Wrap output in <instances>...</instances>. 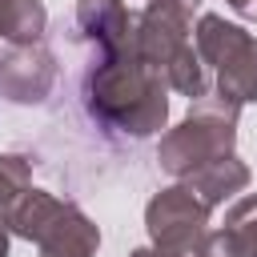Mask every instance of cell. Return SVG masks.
Segmentation results:
<instances>
[{"label": "cell", "mask_w": 257, "mask_h": 257, "mask_svg": "<svg viewBox=\"0 0 257 257\" xmlns=\"http://www.w3.org/2000/svg\"><path fill=\"white\" fill-rule=\"evenodd\" d=\"M193 48L201 64L213 68L217 96L233 100L237 108L257 104V36L217 12H205L193 28Z\"/></svg>", "instance_id": "cell-5"}, {"label": "cell", "mask_w": 257, "mask_h": 257, "mask_svg": "<svg viewBox=\"0 0 257 257\" xmlns=\"http://www.w3.org/2000/svg\"><path fill=\"white\" fill-rule=\"evenodd\" d=\"M225 4H229L241 20H253V24H257V0H225Z\"/></svg>", "instance_id": "cell-14"}, {"label": "cell", "mask_w": 257, "mask_h": 257, "mask_svg": "<svg viewBox=\"0 0 257 257\" xmlns=\"http://www.w3.org/2000/svg\"><path fill=\"white\" fill-rule=\"evenodd\" d=\"M237 116H241V108L233 100H225L217 92L197 96L189 104V116L161 137V145H157L161 169L177 181H189L197 169L229 157L237 145Z\"/></svg>", "instance_id": "cell-3"}, {"label": "cell", "mask_w": 257, "mask_h": 257, "mask_svg": "<svg viewBox=\"0 0 257 257\" xmlns=\"http://www.w3.org/2000/svg\"><path fill=\"white\" fill-rule=\"evenodd\" d=\"M217 233L225 237V245H229L233 257H249V253L257 249V193L241 197V201L225 213V225H221Z\"/></svg>", "instance_id": "cell-11"}, {"label": "cell", "mask_w": 257, "mask_h": 257, "mask_svg": "<svg viewBox=\"0 0 257 257\" xmlns=\"http://www.w3.org/2000/svg\"><path fill=\"white\" fill-rule=\"evenodd\" d=\"M60 64L44 40L0 48V96L8 104H44L56 88Z\"/></svg>", "instance_id": "cell-7"}, {"label": "cell", "mask_w": 257, "mask_h": 257, "mask_svg": "<svg viewBox=\"0 0 257 257\" xmlns=\"http://www.w3.org/2000/svg\"><path fill=\"white\" fill-rule=\"evenodd\" d=\"M80 96L92 124L112 137L145 141L169 120V84L153 64L141 60L133 40L112 52H92L80 80Z\"/></svg>", "instance_id": "cell-1"}, {"label": "cell", "mask_w": 257, "mask_h": 257, "mask_svg": "<svg viewBox=\"0 0 257 257\" xmlns=\"http://www.w3.org/2000/svg\"><path fill=\"white\" fill-rule=\"evenodd\" d=\"M209 205L193 197L189 185H169L145 205V229L149 245L165 257H189L209 237Z\"/></svg>", "instance_id": "cell-6"}, {"label": "cell", "mask_w": 257, "mask_h": 257, "mask_svg": "<svg viewBox=\"0 0 257 257\" xmlns=\"http://www.w3.org/2000/svg\"><path fill=\"white\" fill-rule=\"evenodd\" d=\"M48 28V8L40 0H12L0 12V40L4 44H32L44 40Z\"/></svg>", "instance_id": "cell-10"}, {"label": "cell", "mask_w": 257, "mask_h": 257, "mask_svg": "<svg viewBox=\"0 0 257 257\" xmlns=\"http://www.w3.org/2000/svg\"><path fill=\"white\" fill-rule=\"evenodd\" d=\"M76 32L96 52H112L133 40V12L124 8V0H80L76 4Z\"/></svg>", "instance_id": "cell-8"}, {"label": "cell", "mask_w": 257, "mask_h": 257, "mask_svg": "<svg viewBox=\"0 0 257 257\" xmlns=\"http://www.w3.org/2000/svg\"><path fill=\"white\" fill-rule=\"evenodd\" d=\"M249 257H257V249H253V253H249Z\"/></svg>", "instance_id": "cell-17"}, {"label": "cell", "mask_w": 257, "mask_h": 257, "mask_svg": "<svg viewBox=\"0 0 257 257\" xmlns=\"http://www.w3.org/2000/svg\"><path fill=\"white\" fill-rule=\"evenodd\" d=\"M4 225L12 237L32 241L40 257H96L100 249V229L76 205L32 185L12 201V209L4 213Z\"/></svg>", "instance_id": "cell-4"}, {"label": "cell", "mask_w": 257, "mask_h": 257, "mask_svg": "<svg viewBox=\"0 0 257 257\" xmlns=\"http://www.w3.org/2000/svg\"><path fill=\"white\" fill-rule=\"evenodd\" d=\"M28 185H32V165L24 157H16V153H4L0 157V221Z\"/></svg>", "instance_id": "cell-12"}, {"label": "cell", "mask_w": 257, "mask_h": 257, "mask_svg": "<svg viewBox=\"0 0 257 257\" xmlns=\"http://www.w3.org/2000/svg\"><path fill=\"white\" fill-rule=\"evenodd\" d=\"M197 8L201 0H149L141 12H133V48L165 76L173 92L189 100L209 92V68L201 64L189 36Z\"/></svg>", "instance_id": "cell-2"}, {"label": "cell", "mask_w": 257, "mask_h": 257, "mask_svg": "<svg viewBox=\"0 0 257 257\" xmlns=\"http://www.w3.org/2000/svg\"><path fill=\"white\" fill-rule=\"evenodd\" d=\"M8 4H12V0H0V12H4V8H8Z\"/></svg>", "instance_id": "cell-16"}, {"label": "cell", "mask_w": 257, "mask_h": 257, "mask_svg": "<svg viewBox=\"0 0 257 257\" xmlns=\"http://www.w3.org/2000/svg\"><path fill=\"white\" fill-rule=\"evenodd\" d=\"M128 257H165V253H157L153 245H141V249H133ZM189 257H233V253H229V245H225V237L209 229V237H205V245H201L197 253H189Z\"/></svg>", "instance_id": "cell-13"}, {"label": "cell", "mask_w": 257, "mask_h": 257, "mask_svg": "<svg viewBox=\"0 0 257 257\" xmlns=\"http://www.w3.org/2000/svg\"><path fill=\"white\" fill-rule=\"evenodd\" d=\"M249 181H253L249 165H245L237 153H229V157H221V161H213V165L197 169V173H193L189 181H181V185H189V189H193V197H201L209 209H217V205H225L229 197L245 193V189H249Z\"/></svg>", "instance_id": "cell-9"}, {"label": "cell", "mask_w": 257, "mask_h": 257, "mask_svg": "<svg viewBox=\"0 0 257 257\" xmlns=\"http://www.w3.org/2000/svg\"><path fill=\"white\" fill-rule=\"evenodd\" d=\"M0 257H8V225L0 221Z\"/></svg>", "instance_id": "cell-15"}]
</instances>
